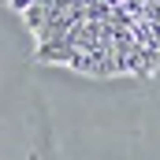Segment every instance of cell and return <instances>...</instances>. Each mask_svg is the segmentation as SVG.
Listing matches in <instances>:
<instances>
[{"mask_svg": "<svg viewBox=\"0 0 160 160\" xmlns=\"http://www.w3.org/2000/svg\"><path fill=\"white\" fill-rule=\"evenodd\" d=\"M41 63L89 78L153 75L160 67V0H4Z\"/></svg>", "mask_w": 160, "mask_h": 160, "instance_id": "6da1fadb", "label": "cell"}]
</instances>
